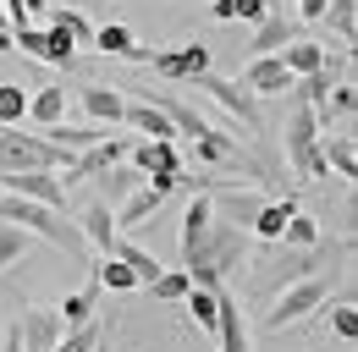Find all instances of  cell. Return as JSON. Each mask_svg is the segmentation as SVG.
Listing matches in <instances>:
<instances>
[{
  "mask_svg": "<svg viewBox=\"0 0 358 352\" xmlns=\"http://www.w3.org/2000/svg\"><path fill=\"white\" fill-rule=\"evenodd\" d=\"M331 259H353V231H342L336 242L331 237H320L314 248H287V242H265L259 254H254V298L270 303L287 281H303L314 270H325Z\"/></svg>",
  "mask_w": 358,
  "mask_h": 352,
  "instance_id": "obj_1",
  "label": "cell"
},
{
  "mask_svg": "<svg viewBox=\"0 0 358 352\" xmlns=\"http://www.w3.org/2000/svg\"><path fill=\"white\" fill-rule=\"evenodd\" d=\"M320 122H314L309 105H298L292 99V110H287V127H281V154H287V166L292 176H303V182H325V160H320Z\"/></svg>",
  "mask_w": 358,
  "mask_h": 352,
  "instance_id": "obj_2",
  "label": "cell"
},
{
  "mask_svg": "<svg viewBox=\"0 0 358 352\" xmlns=\"http://www.w3.org/2000/svg\"><path fill=\"white\" fill-rule=\"evenodd\" d=\"M325 298H331V270H314V275H303V281H287V286L265 303L259 325H265V330H287V325H298L303 314H314Z\"/></svg>",
  "mask_w": 358,
  "mask_h": 352,
  "instance_id": "obj_3",
  "label": "cell"
},
{
  "mask_svg": "<svg viewBox=\"0 0 358 352\" xmlns=\"http://www.w3.org/2000/svg\"><path fill=\"white\" fill-rule=\"evenodd\" d=\"M66 149L22 127H0V171H66Z\"/></svg>",
  "mask_w": 358,
  "mask_h": 352,
  "instance_id": "obj_4",
  "label": "cell"
},
{
  "mask_svg": "<svg viewBox=\"0 0 358 352\" xmlns=\"http://www.w3.org/2000/svg\"><path fill=\"white\" fill-rule=\"evenodd\" d=\"M187 88H199V94H210L215 105H221L226 116L237 122V127H248V138H265V110H259V99L248 94L243 83H231V78H215V72H199Z\"/></svg>",
  "mask_w": 358,
  "mask_h": 352,
  "instance_id": "obj_5",
  "label": "cell"
},
{
  "mask_svg": "<svg viewBox=\"0 0 358 352\" xmlns=\"http://www.w3.org/2000/svg\"><path fill=\"white\" fill-rule=\"evenodd\" d=\"M11 50H22V55H34V61H45V66H78V44L66 39L61 28H34V22H17L11 28Z\"/></svg>",
  "mask_w": 358,
  "mask_h": 352,
  "instance_id": "obj_6",
  "label": "cell"
},
{
  "mask_svg": "<svg viewBox=\"0 0 358 352\" xmlns=\"http://www.w3.org/2000/svg\"><path fill=\"white\" fill-rule=\"evenodd\" d=\"M143 66H155V78H166V83H193L199 72H210V44H171V50H149V61Z\"/></svg>",
  "mask_w": 358,
  "mask_h": 352,
  "instance_id": "obj_7",
  "label": "cell"
},
{
  "mask_svg": "<svg viewBox=\"0 0 358 352\" xmlns=\"http://www.w3.org/2000/svg\"><path fill=\"white\" fill-rule=\"evenodd\" d=\"M0 193L39 198V204L66 210V182H61V171H0Z\"/></svg>",
  "mask_w": 358,
  "mask_h": 352,
  "instance_id": "obj_8",
  "label": "cell"
},
{
  "mask_svg": "<svg viewBox=\"0 0 358 352\" xmlns=\"http://www.w3.org/2000/svg\"><path fill=\"white\" fill-rule=\"evenodd\" d=\"M215 352H254L248 347V319H243V303L215 286Z\"/></svg>",
  "mask_w": 358,
  "mask_h": 352,
  "instance_id": "obj_9",
  "label": "cell"
},
{
  "mask_svg": "<svg viewBox=\"0 0 358 352\" xmlns=\"http://www.w3.org/2000/svg\"><path fill=\"white\" fill-rule=\"evenodd\" d=\"M17 330H22V347L28 352H55V342H61V314H55V308H39V303H22Z\"/></svg>",
  "mask_w": 358,
  "mask_h": 352,
  "instance_id": "obj_10",
  "label": "cell"
},
{
  "mask_svg": "<svg viewBox=\"0 0 358 352\" xmlns=\"http://www.w3.org/2000/svg\"><path fill=\"white\" fill-rule=\"evenodd\" d=\"M78 105H83V116L99 122V127H122V110H127V94L110 83H83L78 88Z\"/></svg>",
  "mask_w": 358,
  "mask_h": 352,
  "instance_id": "obj_11",
  "label": "cell"
},
{
  "mask_svg": "<svg viewBox=\"0 0 358 352\" xmlns=\"http://www.w3.org/2000/svg\"><path fill=\"white\" fill-rule=\"evenodd\" d=\"M243 88L254 99H270V94H292V72L281 66V55H254L248 72H243Z\"/></svg>",
  "mask_w": 358,
  "mask_h": 352,
  "instance_id": "obj_12",
  "label": "cell"
},
{
  "mask_svg": "<svg viewBox=\"0 0 358 352\" xmlns=\"http://www.w3.org/2000/svg\"><path fill=\"white\" fill-rule=\"evenodd\" d=\"M143 99H149V105H160V110L171 116V127H177V138H204V132H210V122L199 116V105H187L182 94H166V88H149Z\"/></svg>",
  "mask_w": 358,
  "mask_h": 352,
  "instance_id": "obj_13",
  "label": "cell"
},
{
  "mask_svg": "<svg viewBox=\"0 0 358 352\" xmlns=\"http://www.w3.org/2000/svg\"><path fill=\"white\" fill-rule=\"evenodd\" d=\"M127 160H133L143 176H166V171H182V154L177 143H166V138H138L133 149H127Z\"/></svg>",
  "mask_w": 358,
  "mask_h": 352,
  "instance_id": "obj_14",
  "label": "cell"
},
{
  "mask_svg": "<svg viewBox=\"0 0 358 352\" xmlns=\"http://www.w3.org/2000/svg\"><path fill=\"white\" fill-rule=\"evenodd\" d=\"M122 127H127V132H143V138H166V143H177L171 116H166L160 105H149V99H127V110H122Z\"/></svg>",
  "mask_w": 358,
  "mask_h": 352,
  "instance_id": "obj_15",
  "label": "cell"
},
{
  "mask_svg": "<svg viewBox=\"0 0 358 352\" xmlns=\"http://www.w3.org/2000/svg\"><path fill=\"white\" fill-rule=\"evenodd\" d=\"M287 39H298V17H292V11H265V17L254 22V44H248V50H254V55H275Z\"/></svg>",
  "mask_w": 358,
  "mask_h": 352,
  "instance_id": "obj_16",
  "label": "cell"
},
{
  "mask_svg": "<svg viewBox=\"0 0 358 352\" xmlns=\"http://www.w3.org/2000/svg\"><path fill=\"white\" fill-rule=\"evenodd\" d=\"M78 220V231H83V242H89V254H110V242H116V215H110V204H99L94 198L83 215H72Z\"/></svg>",
  "mask_w": 358,
  "mask_h": 352,
  "instance_id": "obj_17",
  "label": "cell"
},
{
  "mask_svg": "<svg viewBox=\"0 0 358 352\" xmlns=\"http://www.w3.org/2000/svg\"><path fill=\"white\" fill-rule=\"evenodd\" d=\"M320 160H325V171L353 182L358 176V138L353 132H325V138H320Z\"/></svg>",
  "mask_w": 358,
  "mask_h": 352,
  "instance_id": "obj_18",
  "label": "cell"
},
{
  "mask_svg": "<svg viewBox=\"0 0 358 352\" xmlns=\"http://www.w3.org/2000/svg\"><path fill=\"white\" fill-rule=\"evenodd\" d=\"M298 210V198L292 193H281V198H265L259 204V215H254V226H248V237L265 248V242H281V226H287V215Z\"/></svg>",
  "mask_w": 358,
  "mask_h": 352,
  "instance_id": "obj_19",
  "label": "cell"
},
{
  "mask_svg": "<svg viewBox=\"0 0 358 352\" xmlns=\"http://www.w3.org/2000/svg\"><path fill=\"white\" fill-rule=\"evenodd\" d=\"M110 259H122V264H127L138 286H155V275L166 270V264L155 259V254H149L143 242H133V237H122V231H116V242H110Z\"/></svg>",
  "mask_w": 358,
  "mask_h": 352,
  "instance_id": "obj_20",
  "label": "cell"
},
{
  "mask_svg": "<svg viewBox=\"0 0 358 352\" xmlns=\"http://www.w3.org/2000/svg\"><path fill=\"white\" fill-rule=\"evenodd\" d=\"M22 122H34V127H55V122H66V88L61 83H39L28 94V116Z\"/></svg>",
  "mask_w": 358,
  "mask_h": 352,
  "instance_id": "obj_21",
  "label": "cell"
},
{
  "mask_svg": "<svg viewBox=\"0 0 358 352\" xmlns=\"http://www.w3.org/2000/svg\"><path fill=\"white\" fill-rule=\"evenodd\" d=\"M143 182H149V176L138 171L133 160H116V166H105V171H99V204H110V210H116V204H122L133 187H143Z\"/></svg>",
  "mask_w": 358,
  "mask_h": 352,
  "instance_id": "obj_22",
  "label": "cell"
},
{
  "mask_svg": "<svg viewBox=\"0 0 358 352\" xmlns=\"http://www.w3.org/2000/svg\"><path fill=\"white\" fill-rule=\"evenodd\" d=\"M275 55H281V66H287L292 78H309V72H320V66H325V55H331V50H325L320 39H287Z\"/></svg>",
  "mask_w": 358,
  "mask_h": 352,
  "instance_id": "obj_23",
  "label": "cell"
},
{
  "mask_svg": "<svg viewBox=\"0 0 358 352\" xmlns=\"http://www.w3.org/2000/svg\"><path fill=\"white\" fill-rule=\"evenodd\" d=\"M320 28H325V34H336L342 50H353V44H358V0H325Z\"/></svg>",
  "mask_w": 358,
  "mask_h": 352,
  "instance_id": "obj_24",
  "label": "cell"
},
{
  "mask_svg": "<svg viewBox=\"0 0 358 352\" xmlns=\"http://www.w3.org/2000/svg\"><path fill=\"white\" fill-rule=\"evenodd\" d=\"M353 110H358V88H353V78H342V83H331L325 105L314 110V122H320V127H331V122H353Z\"/></svg>",
  "mask_w": 358,
  "mask_h": 352,
  "instance_id": "obj_25",
  "label": "cell"
},
{
  "mask_svg": "<svg viewBox=\"0 0 358 352\" xmlns=\"http://www.w3.org/2000/svg\"><path fill=\"white\" fill-rule=\"evenodd\" d=\"M110 336V319L105 314H94V319H83V325H72V330H61V342H55V352H94L99 342Z\"/></svg>",
  "mask_w": 358,
  "mask_h": 352,
  "instance_id": "obj_26",
  "label": "cell"
},
{
  "mask_svg": "<svg viewBox=\"0 0 358 352\" xmlns=\"http://www.w3.org/2000/svg\"><path fill=\"white\" fill-rule=\"evenodd\" d=\"M61 314V330H72V325H83V319H94L99 314V281H89V286H78L66 303L55 308Z\"/></svg>",
  "mask_w": 358,
  "mask_h": 352,
  "instance_id": "obj_27",
  "label": "cell"
},
{
  "mask_svg": "<svg viewBox=\"0 0 358 352\" xmlns=\"http://www.w3.org/2000/svg\"><path fill=\"white\" fill-rule=\"evenodd\" d=\"M193 154L204 160V166H237V154H243V143H231L226 132H204V138H193Z\"/></svg>",
  "mask_w": 358,
  "mask_h": 352,
  "instance_id": "obj_28",
  "label": "cell"
},
{
  "mask_svg": "<svg viewBox=\"0 0 358 352\" xmlns=\"http://www.w3.org/2000/svg\"><path fill=\"white\" fill-rule=\"evenodd\" d=\"M204 226H210V193H193V198H187V215H182V254L199 248Z\"/></svg>",
  "mask_w": 358,
  "mask_h": 352,
  "instance_id": "obj_29",
  "label": "cell"
},
{
  "mask_svg": "<svg viewBox=\"0 0 358 352\" xmlns=\"http://www.w3.org/2000/svg\"><path fill=\"white\" fill-rule=\"evenodd\" d=\"M89 270H94V281H99V292H133V286H138L133 270H127L122 259H110V254H99Z\"/></svg>",
  "mask_w": 358,
  "mask_h": 352,
  "instance_id": "obj_30",
  "label": "cell"
},
{
  "mask_svg": "<svg viewBox=\"0 0 358 352\" xmlns=\"http://www.w3.org/2000/svg\"><path fill=\"white\" fill-rule=\"evenodd\" d=\"M50 28H61L66 39L78 44V50H83V44H94V22L83 17V11H72V6H55V11H50Z\"/></svg>",
  "mask_w": 358,
  "mask_h": 352,
  "instance_id": "obj_31",
  "label": "cell"
},
{
  "mask_svg": "<svg viewBox=\"0 0 358 352\" xmlns=\"http://www.w3.org/2000/svg\"><path fill=\"white\" fill-rule=\"evenodd\" d=\"M265 11H270V0H210V17L215 22H237V17L243 22H259Z\"/></svg>",
  "mask_w": 358,
  "mask_h": 352,
  "instance_id": "obj_32",
  "label": "cell"
},
{
  "mask_svg": "<svg viewBox=\"0 0 358 352\" xmlns=\"http://www.w3.org/2000/svg\"><path fill=\"white\" fill-rule=\"evenodd\" d=\"M133 28H127V22H105V28H94V44L89 50H99V55H127V50H133Z\"/></svg>",
  "mask_w": 358,
  "mask_h": 352,
  "instance_id": "obj_33",
  "label": "cell"
},
{
  "mask_svg": "<svg viewBox=\"0 0 358 352\" xmlns=\"http://www.w3.org/2000/svg\"><path fill=\"white\" fill-rule=\"evenodd\" d=\"M281 242H287V248H314V242H320V220L303 215V210H292L287 226H281Z\"/></svg>",
  "mask_w": 358,
  "mask_h": 352,
  "instance_id": "obj_34",
  "label": "cell"
},
{
  "mask_svg": "<svg viewBox=\"0 0 358 352\" xmlns=\"http://www.w3.org/2000/svg\"><path fill=\"white\" fill-rule=\"evenodd\" d=\"M182 303H187V314H193V325H199V330H210V336H215V286H187V298H182Z\"/></svg>",
  "mask_w": 358,
  "mask_h": 352,
  "instance_id": "obj_35",
  "label": "cell"
},
{
  "mask_svg": "<svg viewBox=\"0 0 358 352\" xmlns=\"http://www.w3.org/2000/svg\"><path fill=\"white\" fill-rule=\"evenodd\" d=\"M22 116H28V88L0 83V127H22Z\"/></svg>",
  "mask_w": 358,
  "mask_h": 352,
  "instance_id": "obj_36",
  "label": "cell"
},
{
  "mask_svg": "<svg viewBox=\"0 0 358 352\" xmlns=\"http://www.w3.org/2000/svg\"><path fill=\"white\" fill-rule=\"evenodd\" d=\"M187 286H193V281H187V270H160L149 292H155L160 303H182V298H187Z\"/></svg>",
  "mask_w": 358,
  "mask_h": 352,
  "instance_id": "obj_37",
  "label": "cell"
},
{
  "mask_svg": "<svg viewBox=\"0 0 358 352\" xmlns=\"http://www.w3.org/2000/svg\"><path fill=\"white\" fill-rule=\"evenodd\" d=\"M22 254H28V231H22V226H11V220H0V270H6V264H17Z\"/></svg>",
  "mask_w": 358,
  "mask_h": 352,
  "instance_id": "obj_38",
  "label": "cell"
},
{
  "mask_svg": "<svg viewBox=\"0 0 358 352\" xmlns=\"http://www.w3.org/2000/svg\"><path fill=\"white\" fill-rule=\"evenodd\" d=\"M331 330H336V336H342V342H353V336H358V314H353V303L331 308Z\"/></svg>",
  "mask_w": 358,
  "mask_h": 352,
  "instance_id": "obj_39",
  "label": "cell"
},
{
  "mask_svg": "<svg viewBox=\"0 0 358 352\" xmlns=\"http://www.w3.org/2000/svg\"><path fill=\"white\" fill-rule=\"evenodd\" d=\"M22 11H28V17H39V11H50V0H22Z\"/></svg>",
  "mask_w": 358,
  "mask_h": 352,
  "instance_id": "obj_40",
  "label": "cell"
},
{
  "mask_svg": "<svg viewBox=\"0 0 358 352\" xmlns=\"http://www.w3.org/2000/svg\"><path fill=\"white\" fill-rule=\"evenodd\" d=\"M287 6H292V0H270V11H287Z\"/></svg>",
  "mask_w": 358,
  "mask_h": 352,
  "instance_id": "obj_41",
  "label": "cell"
},
{
  "mask_svg": "<svg viewBox=\"0 0 358 352\" xmlns=\"http://www.w3.org/2000/svg\"><path fill=\"white\" fill-rule=\"evenodd\" d=\"M94 352H110V336H105V342H99V347H94Z\"/></svg>",
  "mask_w": 358,
  "mask_h": 352,
  "instance_id": "obj_42",
  "label": "cell"
}]
</instances>
